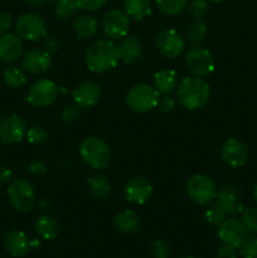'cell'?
Here are the masks:
<instances>
[{"instance_id": "obj_1", "label": "cell", "mask_w": 257, "mask_h": 258, "mask_svg": "<svg viewBox=\"0 0 257 258\" xmlns=\"http://www.w3.org/2000/svg\"><path fill=\"white\" fill-rule=\"evenodd\" d=\"M86 66L93 73H106L113 70L120 60L118 45L111 39H98L87 48Z\"/></svg>"}, {"instance_id": "obj_2", "label": "cell", "mask_w": 257, "mask_h": 258, "mask_svg": "<svg viewBox=\"0 0 257 258\" xmlns=\"http://www.w3.org/2000/svg\"><path fill=\"white\" fill-rule=\"evenodd\" d=\"M209 85L202 77H185L176 86V97L179 103L189 111L202 108L209 100Z\"/></svg>"}, {"instance_id": "obj_3", "label": "cell", "mask_w": 257, "mask_h": 258, "mask_svg": "<svg viewBox=\"0 0 257 258\" xmlns=\"http://www.w3.org/2000/svg\"><path fill=\"white\" fill-rule=\"evenodd\" d=\"M78 151L83 163L93 170H103L110 164V148L107 143L98 136H88L83 139Z\"/></svg>"}, {"instance_id": "obj_4", "label": "cell", "mask_w": 257, "mask_h": 258, "mask_svg": "<svg viewBox=\"0 0 257 258\" xmlns=\"http://www.w3.org/2000/svg\"><path fill=\"white\" fill-rule=\"evenodd\" d=\"M159 92L148 83H139L131 87L126 95V105L136 113L150 112L158 107Z\"/></svg>"}, {"instance_id": "obj_5", "label": "cell", "mask_w": 257, "mask_h": 258, "mask_svg": "<svg viewBox=\"0 0 257 258\" xmlns=\"http://www.w3.org/2000/svg\"><path fill=\"white\" fill-rule=\"evenodd\" d=\"M7 193L12 207L19 213H27L34 207L35 190L27 179L13 180Z\"/></svg>"}, {"instance_id": "obj_6", "label": "cell", "mask_w": 257, "mask_h": 258, "mask_svg": "<svg viewBox=\"0 0 257 258\" xmlns=\"http://www.w3.org/2000/svg\"><path fill=\"white\" fill-rule=\"evenodd\" d=\"M186 194L194 203L206 206L217 197L216 184L213 179L206 174H196L186 183Z\"/></svg>"}, {"instance_id": "obj_7", "label": "cell", "mask_w": 257, "mask_h": 258, "mask_svg": "<svg viewBox=\"0 0 257 258\" xmlns=\"http://www.w3.org/2000/svg\"><path fill=\"white\" fill-rule=\"evenodd\" d=\"M15 32L22 39L38 42L47 35V25L40 15L34 13L22 14L15 22Z\"/></svg>"}, {"instance_id": "obj_8", "label": "cell", "mask_w": 257, "mask_h": 258, "mask_svg": "<svg viewBox=\"0 0 257 258\" xmlns=\"http://www.w3.org/2000/svg\"><path fill=\"white\" fill-rule=\"evenodd\" d=\"M59 95V88L53 81L48 78L37 81L30 86L27 95V101L35 108H44L52 105Z\"/></svg>"}, {"instance_id": "obj_9", "label": "cell", "mask_w": 257, "mask_h": 258, "mask_svg": "<svg viewBox=\"0 0 257 258\" xmlns=\"http://www.w3.org/2000/svg\"><path fill=\"white\" fill-rule=\"evenodd\" d=\"M184 63L191 75L196 77H206L214 71L213 54L208 49L202 47H193L185 54Z\"/></svg>"}, {"instance_id": "obj_10", "label": "cell", "mask_w": 257, "mask_h": 258, "mask_svg": "<svg viewBox=\"0 0 257 258\" xmlns=\"http://www.w3.org/2000/svg\"><path fill=\"white\" fill-rule=\"evenodd\" d=\"M130 28V17L120 9H111L102 19V29L111 40L122 39L127 35Z\"/></svg>"}, {"instance_id": "obj_11", "label": "cell", "mask_w": 257, "mask_h": 258, "mask_svg": "<svg viewBox=\"0 0 257 258\" xmlns=\"http://www.w3.org/2000/svg\"><path fill=\"white\" fill-rule=\"evenodd\" d=\"M27 135V123L20 116L9 115L0 120V143L13 145L23 140Z\"/></svg>"}, {"instance_id": "obj_12", "label": "cell", "mask_w": 257, "mask_h": 258, "mask_svg": "<svg viewBox=\"0 0 257 258\" xmlns=\"http://www.w3.org/2000/svg\"><path fill=\"white\" fill-rule=\"evenodd\" d=\"M155 44L159 53L169 59L178 58L185 48L184 38L174 29L161 30L156 37Z\"/></svg>"}, {"instance_id": "obj_13", "label": "cell", "mask_w": 257, "mask_h": 258, "mask_svg": "<svg viewBox=\"0 0 257 258\" xmlns=\"http://www.w3.org/2000/svg\"><path fill=\"white\" fill-rule=\"evenodd\" d=\"M221 158L231 168H241L249 158L248 146L238 139H229L221 149Z\"/></svg>"}, {"instance_id": "obj_14", "label": "cell", "mask_w": 257, "mask_h": 258, "mask_svg": "<svg viewBox=\"0 0 257 258\" xmlns=\"http://www.w3.org/2000/svg\"><path fill=\"white\" fill-rule=\"evenodd\" d=\"M125 198L128 203L141 206L146 203L153 196V185L149 179L144 176H136L127 181L125 186Z\"/></svg>"}, {"instance_id": "obj_15", "label": "cell", "mask_w": 257, "mask_h": 258, "mask_svg": "<svg viewBox=\"0 0 257 258\" xmlns=\"http://www.w3.org/2000/svg\"><path fill=\"white\" fill-rule=\"evenodd\" d=\"M246 234L247 231L241 219L236 217L226 218V221L219 226L218 229V238L221 239L222 243L229 244L236 248H238L239 243L246 237Z\"/></svg>"}, {"instance_id": "obj_16", "label": "cell", "mask_w": 257, "mask_h": 258, "mask_svg": "<svg viewBox=\"0 0 257 258\" xmlns=\"http://www.w3.org/2000/svg\"><path fill=\"white\" fill-rule=\"evenodd\" d=\"M75 105L80 108H91L98 103L101 98V87L96 82H82L72 92Z\"/></svg>"}, {"instance_id": "obj_17", "label": "cell", "mask_w": 257, "mask_h": 258, "mask_svg": "<svg viewBox=\"0 0 257 258\" xmlns=\"http://www.w3.org/2000/svg\"><path fill=\"white\" fill-rule=\"evenodd\" d=\"M52 58L44 49H30L25 53L22 60V67L30 75H40L49 70Z\"/></svg>"}, {"instance_id": "obj_18", "label": "cell", "mask_w": 257, "mask_h": 258, "mask_svg": "<svg viewBox=\"0 0 257 258\" xmlns=\"http://www.w3.org/2000/svg\"><path fill=\"white\" fill-rule=\"evenodd\" d=\"M24 53V44L19 35L5 34L0 35V60L12 63L19 59Z\"/></svg>"}, {"instance_id": "obj_19", "label": "cell", "mask_w": 257, "mask_h": 258, "mask_svg": "<svg viewBox=\"0 0 257 258\" xmlns=\"http://www.w3.org/2000/svg\"><path fill=\"white\" fill-rule=\"evenodd\" d=\"M4 246L13 257H24L32 248V241L22 231H12L5 234Z\"/></svg>"}, {"instance_id": "obj_20", "label": "cell", "mask_w": 257, "mask_h": 258, "mask_svg": "<svg viewBox=\"0 0 257 258\" xmlns=\"http://www.w3.org/2000/svg\"><path fill=\"white\" fill-rule=\"evenodd\" d=\"M35 232L38 236L45 241H53L60 233V224L58 219L52 214H42L35 219Z\"/></svg>"}, {"instance_id": "obj_21", "label": "cell", "mask_w": 257, "mask_h": 258, "mask_svg": "<svg viewBox=\"0 0 257 258\" xmlns=\"http://www.w3.org/2000/svg\"><path fill=\"white\" fill-rule=\"evenodd\" d=\"M217 202L223 207L224 211L228 214H234L242 212L243 204H242L241 196L234 186L227 185L223 186L219 191H217Z\"/></svg>"}, {"instance_id": "obj_22", "label": "cell", "mask_w": 257, "mask_h": 258, "mask_svg": "<svg viewBox=\"0 0 257 258\" xmlns=\"http://www.w3.org/2000/svg\"><path fill=\"white\" fill-rule=\"evenodd\" d=\"M140 217L131 209H123L118 212L113 218V226L123 234H133L140 229Z\"/></svg>"}, {"instance_id": "obj_23", "label": "cell", "mask_w": 257, "mask_h": 258, "mask_svg": "<svg viewBox=\"0 0 257 258\" xmlns=\"http://www.w3.org/2000/svg\"><path fill=\"white\" fill-rule=\"evenodd\" d=\"M118 52H120V60L125 64H133L143 53V45L140 40L136 37H127L121 39L120 45H118Z\"/></svg>"}, {"instance_id": "obj_24", "label": "cell", "mask_w": 257, "mask_h": 258, "mask_svg": "<svg viewBox=\"0 0 257 258\" xmlns=\"http://www.w3.org/2000/svg\"><path fill=\"white\" fill-rule=\"evenodd\" d=\"M72 28L78 38L88 39V38H93L98 33V22L92 15L83 14L73 20Z\"/></svg>"}, {"instance_id": "obj_25", "label": "cell", "mask_w": 257, "mask_h": 258, "mask_svg": "<svg viewBox=\"0 0 257 258\" xmlns=\"http://www.w3.org/2000/svg\"><path fill=\"white\" fill-rule=\"evenodd\" d=\"M154 85H155L156 91L161 95H170L174 90H176L178 86V75L175 71L160 70L154 75Z\"/></svg>"}, {"instance_id": "obj_26", "label": "cell", "mask_w": 257, "mask_h": 258, "mask_svg": "<svg viewBox=\"0 0 257 258\" xmlns=\"http://www.w3.org/2000/svg\"><path fill=\"white\" fill-rule=\"evenodd\" d=\"M125 13L135 20H143L151 13L150 0H125Z\"/></svg>"}, {"instance_id": "obj_27", "label": "cell", "mask_w": 257, "mask_h": 258, "mask_svg": "<svg viewBox=\"0 0 257 258\" xmlns=\"http://www.w3.org/2000/svg\"><path fill=\"white\" fill-rule=\"evenodd\" d=\"M88 189L96 199H105L111 191V184L106 176L101 174L92 175L87 181Z\"/></svg>"}, {"instance_id": "obj_28", "label": "cell", "mask_w": 257, "mask_h": 258, "mask_svg": "<svg viewBox=\"0 0 257 258\" xmlns=\"http://www.w3.org/2000/svg\"><path fill=\"white\" fill-rule=\"evenodd\" d=\"M207 34V27L201 19H194L191 20L188 24L185 30V38L188 40V43H190L191 45H198L202 40L204 39Z\"/></svg>"}, {"instance_id": "obj_29", "label": "cell", "mask_w": 257, "mask_h": 258, "mask_svg": "<svg viewBox=\"0 0 257 258\" xmlns=\"http://www.w3.org/2000/svg\"><path fill=\"white\" fill-rule=\"evenodd\" d=\"M3 78H4L5 85L10 88L22 87L25 83V81H27L25 73L23 72L22 68L15 67V66L7 68L4 73H3Z\"/></svg>"}, {"instance_id": "obj_30", "label": "cell", "mask_w": 257, "mask_h": 258, "mask_svg": "<svg viewBox=\"0 0 257 258\" xmlns=\"http://www.w3.org/2000/svg\"><path fill=\"white\" fill-rule=\"evenodd\" d=\"M78 10V5L76 0H55L54 13L59 19H70L75 17Z\"/></svg>"}, {"instance_id": "obj_31", "label": "cell", "mask_w": 257, "mask_h": 258, "mask_svg": "<svg viewBox=\"0 0 257 258\" xmlns=\"http://www.w3.org/2000/svg\"><path fill=\"white\" fill-rule=\"evenodd\" d=\"M204 216H206L207 222H208L209 224H212V226L214 227H219L224 221H226L228 213H227L223 209V207L217 202V203H212L211 206L206 209Z\"/></svg>"}, {"instance_id": "obj_32", "label": "cell", "mask_w": 257, "mask_h": 258, "mask_svg": "<svg viewBox=\"0 0 257 258\" xmlns=\"http://www.w3.org/2000/svg\"><path fill=\"white\" fill-rule=\"evenodd\" d=\"M159 10L166 15H176L186 8L188 0H155Z\"/></svg>"}, {"instance_id": "obj_33", "label": "cell", "mask_w": 257, "mask_h": 258, "mask_svg": "<svg viewBox=\"0 0 257 258\" xmlns=\"http://www.w3.org/2000/svg\"><path fill=\"white\" fill-rule=\"evenodd\" d=\"M242 258H257V237L254 234H246L238 246Z\"/></svg>"}, {"instance_id": "obj_34", "label": "cell", "mask_w": 257, "mask_h": 258, "mask_svg": "<svg viewBox=\"0 0 257 258\" xmlns=\"http://www.w3.org/2000/svg\"><path fill=\"white\" fill-rule=\"evenodd\" d=\"M241 221L247 233L257 234V207H246L242 209Z\"/></svg>"}, {"instance_id": "obj_35", "label": "cell", "mask_w": 257, "mask_h": 258, "mask_svg": "<svg viewBox=\"0 0 257 258\" xmlns=\"http://www.w3.org/2000/svg\"><path fill=\"white\" fill-rule=\"evenodd\" d=\"M25 138L28 139L30 144L33 145H42L45 144L49 139V133L45 127L43 126H33L29 130H27V135Z\"/></svg>"}, {"instance_id": "obj_36", "label": "cell", "mask_w": 257, "mask_h": 258, "mask_svg": "<svg viewBox=\"0 0 257 258\" xmlns=\"http://www.w3.org/2000/svg\"><path fill=\"white\" fill-rule=\"evenodd\" d=\"M149 251L153 258H169L170 257V247L168 242L161 238L154 239L150 243Z\"/></svg>"}, {"instance_id": "obj_37", "label": "cell", "mask_w": 257, "mask_h": 258, "mask_svg": "<svg viewBox=\"0 0 257 258\" xmlns=\"http://www.w3.org/2000/svg\"><path fill=\"white\" fill-rule=\"evenodd\" d=\"M209 9V2L208 0H191L189 3V12L194 18L199 19L201 17L207 14Z\"/></svg>"}, {"instance_id": "obj_38", "label": "cell", "mask_w": 257, "mask_h": 258, "mask_svg": "<svg viewBox=\"0 0 257 258\" xmlns=\"http://www.w3.org/2000/svg\"><path fill=\"white\" fill-rule=\"evenodd\" d=\"M62 120L66 123H73L80 118V107L77 105L66 106L62 110Z\"/></svg>"}, {"instance_id": "obj_39", "label": "cell", "mask_w": 257, "mask_h": 258, "mask_svg": "<svg viewBox=\"0 0 257 258\" xmlns=\"http://www.w3.org/2000/svg\"><path fill=\"white\" fill-rule=\"evenodd\" d=\"M78 5V9H82L85 12H95L101 9L103 5L107 3V0H76Z\"/></svg>"}, {"instance_id": "obj_40", "label": "cell", "mask_w": 257, "mask_h": 258, "mask_svg": "<svg viewBox=\"0 0 257 258\" xmlns=\"http://www.w3.org/2000/svg\"><path fill=\"white\" fill-rule=\"evenodd\" d=\"M158 107L161 112L169 113L171 111H174V108H175V101L169 95H163V97H159Z\"/></svg>"}, {"instance_id": "obj_41", "label": "cell", "mask_w": 257, "mask_h": 258, "mask_svg": "<svg viewBox=\"0 0 257 258\" xmlns=\"http://www.w3.org/2000/svg\"><path fill=\"white\" fill-rule=\"evenodd\" d=\"M236 247L222 243L217 249V258H238Z\"/></svg>"}, {"instance_id": "obj_42", "label": "cell", "mask_w": 257, "mask_h": 258, "mask_svg": "<svg viewBox=\"0 0 257 258\" xmlns=\"http://www.w3.org/2000/svg\"><path fill=\"white\" fill-rule=\"evenodd\" d=\"M42 47L45 52H48L49 54H53V53L57 52L58 49V42L55 39L54 35L47 34L44 38L42 39Z\"/></svg>"}, {"instance_id": "obj_43", "label": "cell", "mask_w": 257, "mask_h": 258, "mask_svg": "<svg viewBox=\"0 0 257 258\" xmlns=\"http://www.w3.org/2000/svg\"><path fill=\"white\" fill-rule=\"evenodd\" d=\"M12 25V15L7 12H0V34H5V33L9 32Z\"/></svg>"}, {"instance_id": "obj_44", "label": "cell", "mask_w": 257, "mask_h": 258, "mask_svg": "<svg viewBox=\"0 0 257 258\" xmlns=\"http://www.w3.org/2000/svg\"><path fill=\"white\" fill-rule=\"evenodd\" d=\"M28 170H29V173L33 174V175H44V174L47 173V165H45L43 161H34V163L30 164Z\"/></svg>"}, {"instance_id": "obj_45", "label": "cell", "mask_w": 257, "mask_h": 258, "mask_svg": "<svg viewBox=\"0 0 257 258\" xmlns=\"http://www.w3.org/2000/svg\"><path fill=\"white\" fill-rule=\"evenodd\" d=\"M13 180V171L7 165H0V185L10 184Z\"/></svg>"}, {"instance_id": "obj_46", "label": "cell", "mask_w": 257, "mask_h": 258, "mask_svg": "<svg viewBox=\"0 0 257 258\" xmlns=\"http://www.w3.org/2000/svg\"><path fill=\"white\" fill-rule=\"evenodd\" d=\"M25 2H27L28 4H30V5H35V7H37V5H42V4H44V3L47 2V0H25Z\"/></svg>"}, {"instance_id": "obj_47", "label": "cell", "mask_w": 257, "mask_h": 258, "mask_svg": "<svg viewBox=\"0 0 257 258\" xmlns=\"http://www.w3.org/2000/svg\"><path fill=\"white\" fill-rule=\"evenodd\" d=\"M253 199L257 204V183H256V185H254V189H253Z\"/></svg>"}, {"instance_id": "obj_48", "label": "cell", "mask_w": 257, "mask_h": 258, "mask_svg": "<svg viewBox=\"0 0 257 258\" xmlns=\"http://www.w3.org/2000/svg\"><path fill=\"white\" fill-rule=\"evenodd\" d=\"M209 3H214V4H219V3H223L226 2V0H208Z\"/></svg>"}, {"instance_id": "obj_49", "label": "cell", "mask_w": 257, "mask_h": 258, "mask_svg": "<svg viewBox=\"0 0 257 258\" xmlns=\"http://www.w3.org/2000/svg\"><path fill=\"white\" fill-rule=\"evenodd\" d=\"M180 258H197V257H193V256H184V257H180Z\"/></svg>"}]
</instances>
